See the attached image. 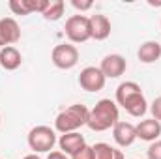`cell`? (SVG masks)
Segmentation results:
<instances>
[{"label":"cell","instance_id":"6da1fadb","mask_svg":"<svg viewBox=\"0 0 161 159\" xmlns=\"http://www.w3.org/2000/svg\"><path fill=\"white\" fill-rule=\"evenodd\" d=\"M116 105H120L129 116L135 118L144 116L148 111V103L144 99L142 88L135 80H125L116 88Z\"/></svg>","mask_w":161,"mask_h":159},{"label":"cell","instance_id":"7a4b0ae2","mask_svg":"<svg viewBox=\"0 0 161 159\" xmlns=\"http://www.w3.org/2000/svg\"><path fill=\"white\" fill-rule=\"evenodd\" d=\"M116 122H120L118 105L113 99H99L96 103V107L90 111L86 125L92 131H107V129L114 127Z\"/></svg>","mask_w":161,"mask_h":159},{"label":"cell","instance_id":"3957f363","mask_svg":"<svg viewBox=\"0 0 161 159\" xmlns=\"http://www.w3.org/2000/svg\"><path fill=\"white\" fill-rule=\"evenodd\" d=\"M88 116H90V109L82 103H75L69 105L68 109L60 111L54 118V129L58 133H73L79 127L88 123Z\"/></svg>","mask_w":161,"mask_h":159},{"label":"cell","instance_id":"277c9868","mask_svg":"<svg viewBox=\"0 0 161 159\" xmlns=\"http://www.w3.org/2000/svg\"><path fill=\"white\" fill-rule=\"evenodd\" d=\"M56 142H58L56 140V131L51 129L49 125H36L28 133V146L36 154L53 152V148H54Z\"/></svg>","mask_w":161,"mask_h":159},{"label":"cell","instance_id":"5b68a950","mask_svg":"<svg viewBox=\"0 0 161 159\" xmlns=\"http://www.w3.org/2000/svg\"><path fill=\"white\" fill-rule=\"evenodd\" d=\"M66 36L71 43H84L92 40V30H90V17L86 15H71L66 21Z\"/></svg>","mask_w":161,"mask_h":159},{"label":"cell","instance_id":"8992f818","mask_svg":"<svg viewBox=\"0 0 161 159\" xmlns=\"http://www.w3.org/2000/svg\"><path fill=\"white\" fill-rule=\"evenodd\" d=\"M51 60L58 69H71L79 62V51L71 43H60L53 49Z\"/></svg>","mask_w":161,"mask_h":159},{"label":"cell","instance_id":"52a82bcc","mask_svg":"<svg viewBox=\"0 0 161 159\" xmlns=\"http://www.w3.org/2000/svg\"><path fill=\"white\" fill-rule=\"evenodd\" d=\"M105 75L96 66H86L79 75V84L86 92H99L105 88Z\"/></svg>","mask_w":161,"mask_h":159},{"label":"cell","instance_id":"ba28073f","mask_svg":"<svg viewBox=\"0 0 161 159\" xmlns=\"http://www.w3.org/2000/svg\"><path fill=\"white\" fill-rule=\"evenodd\" d=\"M101 73L105 75V79H118L120 75L125 73L127 69V62L122 54H107L101 64H99Z\"/></svg>","mask_w":161,"mask_h":159},{"label":"cell","instance_id":"9c48e42d","mask_svg":"<svg viewBox=\"0 0 161 159\" xmlns=\"http://www.w3.org/2000/svg\"><path fill=\"white\" fill-rule=\"evenodd\" d=\"M113 137H114V142L122 146V148H127L131 146L135 140H137V129L133 123L129 122H116V125L113 127Z\"/></svg>","mask_w":161,"mask_h":159},{"label":"cell","instance_id":"30bf717a","mask_svg":"<svg viewBox=\"0 0 161 159\" xmlns=\"http://www.w3.org/2000/svg\"><path fill=\"white\" fill-rule=\"evenodd\" d=\"M135 129H137V139L146 140V142H154V140L159 139V135H161V122H158L154 118L141 120L135 125Z\"/></svg>","mask_w":161,"mask_h":159},{"label":"cell","instance_id":"8fae6325","mask_svg":"<svg viewBox=\"0 0 161 159\" xmlns=\"http://www.w3.org/2000/svg\"><path fill=\"white\" fill-rule=\"evenodd\" d=\"M90 30H92V40L103 41L111 36V21L107 15L96 13L90 15Z\"/></svg>","mask_w":161,"mask_h":159},{"label":"cell","instance_id":"7c38bea8","mask_svg":"<svg viewBox=\"0 0 161 159\" xmlns=\"http://www.w3.org/2000/svg\"><path fill=\"white\" fill-rule=\"evenodd\" d=\"M84 144H86V142H84V137L80 135L79 131L64 133V135H60V139H58L60 152H64L66 156H73L75 152H79Z\"/></svg>","mask_w":161,"mask_h":159},{"label":"cell","instance_id":"4fadbf2b","mask_svg":"<svg viewBox=\"0 0 161 159\" xmlns=\"http://www.w3.org/2000/svg\"><path fill=\"white\" fill-rule=\"evenodd\" d=\"M21 64H23V56L17 47L8 45L0 49V66L6 71H15L17 68H21Z\"/></svg>","mask_w":161,"mask_h":159},{"label":"cell","instance_id":"5bb4252c","mask_svg":"<svg viewBox=\"0 0 161 159\" xmlns=\"http://www.w3.org/2000/svg\"><path fill=\"white\" fill-rule=\"evenodd\" d=\"M0 28H2V36H4V41H6V47L15 45L21 40V28H19V23L13 17L0 19Z\"/></svg>","mask_w":161,"mask_h":159},{"label":"cell","instance_id":"9a60e30c","mask_svg":"<svg viewBox=\"0 0 161 159\" xmlns=\"http://www.w3.org/2000/svg\"><path fill=\"white\" fill-rule=\"evenodd\" d=\"M137 56L142 64H154L156 60L161 58V43L159 41H144L139 47Z\"/></svg>","mask_w":161,"mask_h":159},{"label":"cell","instance_id":"2e32d148","mask_svg":"<svg viewBox=\"0 0 161 159\" xmlns=\"http://www.w3.org/2000/svg\"><path fill=\"white\" fill-rule=\"evenodd\" d=\"M64 0H49V6L45 8V11L41 13L45 21H58L64 15Z\"/></svg>","mask_w":161,"mask_h":159},{"label":"cell","instance_id":"e0dca14e","mask_svg":"<svg viewBox=\"0 0 161 159\" xmlns=\"http://www.w3.org/2000/svg\"><path fill=\"white\" fill-rule=\"evenodd\" d=\"M92 148H94V157L96 159H114L116 157V148H113L107 142H97Z\"/></svg>","mask_w":161,"mask_h":159},{"label":"cell","instance_id":"ac0fdd59","mask_svg":"<svg viewBox=\"0 0 161 159\" xmlns=\"http://www.w3.org/2000/svg\"><path fill=\"white\" fill-rule=\"evenodd\" d=\"M9 9L15 13V15H30V8L26 4V0H9Z\"/></svg>","mask_w":161,"mask_h":159},{"label":"cell","instance_id":"d6986e66","mask_svg":"<svg viewBox=\"0 0 161 159\" xmlns=\"http://www.w3.org/2000/svg\"><path fill=\"white\" fill-rule=\"evenodd\" d=\"M146 157L148 159H161V140H154L150 146H148V150H146Z\"/></svg>","mask_w":161,"mask_h":159},{"label":"cell","instance_id":"ffe728a7","mask_svg":"<svg viewBox=\"0 0 161 159\" xmlns=\"http://www.w3.org/2000/svg\"><path fill=\"white\" fill-rule=\"evenodd\" d=\"M71 159H96L94 157V148L88 146V144H84L79 152H75V154L71 156Z\"/></svg>","mask_w":161,"mask_h":159},{"label":"cell","instance_id":"44dd1931","mask_svg":"<svg viewBox=\"0 0 161 159\" xmlns=\"http://www.w3.org/2000/svg\"><path fill=\"white\" fill-rule=\"evenodd\" d=\"M150 111H152V116H154V120H158V122H161V96H159V97H156V99H154V103H152Z\"/></svg>","mask_w":161,"mask_h":159},{"label":"cell","instance_id":"7402d4cb","mask_svg":"<svg viewBox=\"0 0 161 159\" xmlns=\"http://www.w3.org/2000/svg\"><path fill=\"white\" fill-rule=\"evenodd\" d=\"M71 6H73L75 9H80V11H86V9H90V8L94 6V2H92V0H86V2H79V0H71Z\"/></svg>","mask_w":161,"mask_h":159},{"label":"cell","instance_id":"603a6c76","mask_svg":"<svg viewBox=\"0 0 161 159\" xmlns=\"http://www.w3.org/2000/svg\"><path fill=\"white\" fill-rule=\"evenodd\" d=\"M47 159H69V157H68L64 152H49Z\"/></svg>","mask_w":161,"mask_h":159},{"label":"cell","instance_id":"cb8c5ba5","mask_svg":"<svg viewBox=\"0 0 161 159\" xmlns=\"http://www.w3.org/2000/svg\"><path fill=\"white\" fill-rule=\"evenodd\" d=\"M114 159H125L124 157V152H122V150H116V157Z\"/></svg>","mask_w":161,"mask_h":159},{"label":"cell","instance_id":"d4e9b609","mask_svg":"<svg viewBox=\"0 0 161 159\" xmlns=\"http://www.w3.org/2000/svg\"><path fill=\"white\" fill-rule=\"evenodd\" d=\"M23 159H41V157H38L36 154H28V156H25Z\"/></svg>","mask_w":161,"mask_h":159},{"label":"cell","instance_id":"484cf974","mask_svg":"<svg viewBox=\"0 0 161 159\" xmlns=\"http://www.w3.org/2000/svg\"><path fill=\"white\" fill-rule=\"evenodd\" d=\"M0 47H6V41H4V36H2V28H0Z\"/></svg>","mask_w":161,"mask_h":159},{"label":"cell","instance_id":"4316f807","mask_svg":"<svg viewBox=\"0 0 161 159\" xmlns=\"http://www.w3.org/2000/svg\"><path fill=\"white\" fill-rule=\"evenodd\" d=\"M0 123H2V118H0Z\"/></svg>","mask_w":161,"mask_h":159}]
</instances>
